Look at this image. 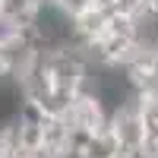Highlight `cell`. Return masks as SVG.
I'll return each mask as SVG.
<instances>
[{
  "label": "cell",
  "mask_w": 158,
  "mask_h": 158,
  "mask_svg": "<svg viewBox=\"0 0 158 158\" xmlns=\"http://www.w3.org/2000/svg\"><path fill=\"white\" fill-rule=\"evenodd\" d=\"M108 133L114 136L123 158H139L142 146L149 139V130H146V117H142V108H139L136 95L114 104L108 111Z\"/></svg>",
  "instance_id": "cell-1"
},
{
  "label": "cell",
  "mask_w": 158,
  "mask_h": 158,
  "mask_svg": "<svg viewBox=\"0 0 158 158\" xmlns=\"http://www.w3.org/2000/svg\"><path fill=\"white\" fill-rule=\"evenodd\" d=\"M57 117L76 133V139H89L101 130H108V104L95 98L92 92H76Z\"/></svg>",
  "instance_id": "cell-2"
},
{
  "label": "cell",
  "mask_w": 158,
  "mask_h": 158,
  "mask_svg": "<svg viewBox=\"0 0 158 158\" xmlns=\"http://www.w3.org/2000/svg\"><path fill=\"white\" fill-rule=\"evenodd\" d=\"M76 149H79L76 133L60 120V117L48 114L44 123H41V136H38L35 155L38 158H76Z\"/></svg>",
  "instance_id": "cell-3"
},
{
  "label": "cell",
  "mask_w": 158,
  "mask_h": 158,
  "mask_svg": "<svg viewBox=\"0 0 158 158\" xmlns=\"http://www.w3.org/2000/svg\"><path fill=\"white\" fill-rule=\"evenodd\" d=\"M44 0H0V13H6V16H13L16 22H22L25 29H32L35 16L41 13Z\"/></svg>",
  "instance_id": "cell-4"
},
{
  "label": "cell",
  "mask_w": 158,
  "mask_h": 158,
  "mask_svg": "<svg viewBox=\"0 0 158 158\" xmlns=\"http://www.w3.org/2000/svg\"><path fill=\"white\" fill-rule=\"evenodd\" d=\"M29 32L22 22H16L13 16H6V13H0V48H6L13 41H19V38Z\"/></svg>",
  "instance_id": "cell-5"
},
{
  "label": "cell",
  "mask_w": 158,
  "mask_h": 158,
  "mask_svg": "<svg viewBox=\"0 0 158 158\" xmlns=\"http://www.w3.org/2000/svg\"><path fill=\"white\" fill-rule=\"evenodd\" d=\"M44 3H51L57 13H63L67 19H76V16H82L89 6H95V0H44Z\"/></svg>",
  "instance_id": "cell-6"
}]
</instances>
